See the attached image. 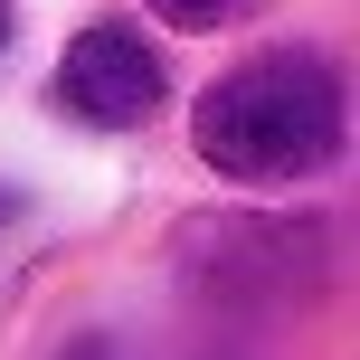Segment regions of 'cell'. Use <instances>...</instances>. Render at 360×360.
<instances>
[{"instance_id":"obj_3","label":"cell","mask_w":360,"mask_h":360,"mask_svg":"<svg viewBox=\"0 0 360 360\" xmlns=\"http://www.w3.org/2000/svg\"><path fill=\"white\" fill-rule=\"evenodd\" d=\"M162 105H171V67L152 57L143 29L86 19V29L67 38V57H57V114H76V124H95V133H143Z\"/></svg>"},{"instance_id":"obj_6","label":"cell","mask_w":360,"mask_h":360,"mask_svg":"<svg viewBox=\"0 0 360 360\" xmlns=\"http://www.w3.org/2000/svg\"><path fill=\"white\" fill-rule=\"evenodd\" d=\"M19 209H29V199H19L10 180H0V228H19Z\"/></svg>"},{"instance_id":"obj_5","label":"cell","mask_w":360,"mask_h":360,"mask_svg":"<svg viewBox=\"0 0 360 360\" xmlns=\"http://www.w3.org/2000/svg\"><path fill=\"white\" fill-rule=\"evenodd\" d=\"M57 360H124V351H114V342H105V332H76V342H67V351H57Z\"/></svg>"},{"instance_id":"obj_2","label":"cell","mask_w":360,"mask_h":360,"mask_svg":"<svg viewBox=\"0 0 360 360\" xmlns=\"http://www.w3.org/2000/svg\"><path fill=\"white\" fill-rule=\"evenodd\" d=\"M342 124H351V95H342V67L323 48H266L247 67L209 76L190 105L199 162L218 180H237V190H285V180L332 171Z\"/></svg>"},{"instance_id":"obj_7","label":"cell","mask_w":360,"mask_h":360,"mask_svg":"<svg viewBox=\"0 0 360 360\" xmlns=\"http://www.w3.org/2000/svg\"><path fill=\"white\" fill-rule=\"evenodd\" d=\"M0 48H10V0H0Z\"/></svg>"},{"instance_id":"obj_1","label":"cell","mask_w":360,"mask_h":360,"mask_svg":"<svg viewBox=\"0 0 360 360\" xmlns=\"http://www.w3.org/2000/svg\"><path fill=\"white\" fill-rule=\"evenodd\" d=\"M171 275L218 323H285L351 275L360 228L332 209H199L171 228Z\"/></svg>"},{"instance_id":"obj_4","label":"cell","mask_w":360,"mask_h":360,"mask_svg":"<svg viewBox=\"0 0 360 360\" xmlns=\"http://www.w3.org/2000/svg\"><path fill=\"white\" fill-rule=\"evenodd\" d=\"M162 29H180V38H209V29H237V19H256L266 0H143Z\"/></svg>"}]
</instances>
